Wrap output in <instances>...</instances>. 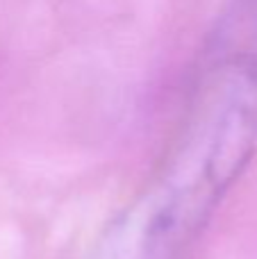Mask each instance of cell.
<instances>
[{"mask_svg":"<svg viewBox=\"0 0 257 259\" xmlns=\"http://www.w3.org/2000/svg\"><path fill=\"white\" fill-rule=\"evenodd\" d=\"M257 148V53L221 48L153 178L84 259H185Z\"/></svg>","mask_w":257,"mask_h":259,"instance_id":"6da1fadb","label":"cell"}]
</instances>
